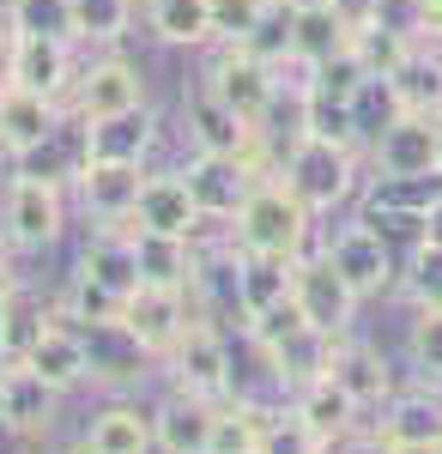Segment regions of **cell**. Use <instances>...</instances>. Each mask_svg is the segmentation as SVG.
<instances>
[{"instance_id":"1","label":"cell","mask_w":442,"mask_h":454,"mask_svg":"<svg viewBox=\"0 0 442 454\" xmlns=\"http://www.w3.org/2000/svg\"><path fill=\"white\" fill-rule=\"evenodd\" d=\"M249 333H255V346L267 351V370L272 382H285L291 394L304 382H315V376H328V364H334V333H321L315 321H309L304 309H297V297H285L279 309L255 315L249 321Z\"/></svg>"},{"instance_id":"2","label":"cell","mask_w":442,"mask_h":454,"mask_svg":"<svg viewBox=\"0 0 442 454\" xmlns=\"http://www.w3.org/2000/svg\"><path fill=\"white\" fill-rule=\"evenodd\" d=\"M358 145H340V140H315V134H291L285 158H279V182L304 200L315 218L321 212L345 207L358 194Z\"/></svg>"},{"instance_id":"3","label":"cell","mask_w":442,"mask_h":454,"mask_svg":"<svg viewBox=\"0 0 442 454\" xmlns=\"http://www.w3.org/2000/svg\"><path fill=\"white\" fill-rule=\"evenodd\" d=\"M309 231H315V212L279 182V176H267L249 200H242V212L231 218V243L237 248H255V254H304L309 248Z\"/></svg>"},{"instance_id":"4","label":"cell","mask_w":442,"mask_h":454,"mask_svg":"<svg viewBox=\"0 0 442 454\" xmlns=\"http://www.w3.org/2000/svg\"><path fill=\"white\" fill-rule=\"evenodd\" d=\"M182 182H188V194H194V207H201V218H218V224H231L242 212V200L267 182V176H279L267 164V158H231V152H194L188 164H182Z\"/></svg>"},{"instance_id":"5","label":"cell","mask_w":442,"mask_h":454,"mask_svg":"<svg viewBox=\"0 0 442 454\" xmlns=\"http://www.w3.org/2000/svg\"><path fill=\"white\" fill-rule=\"evenodd\" d=\"M201 85L225 109H237L249 128H261V134H267L272 109H279V73H272L267 61L242 55L237 43H212V61H206V79H201Z\"/></svg>"},{"instance_id":"6","label":"cell","mask_w":442,"mask_h":454,"mask_svg":"<svg viewBox=\"0 0 442 454\" xmlns=\"http://www.w3.org/2000/svg\"><path fill=\"white\" fill-rule=\"evenodd\" d=\"M67 231V194H61V182H43V176H19L6 182V194H0V237L12 248H49L55 237Z\"/></svg>"},{"instance_id":"7","label":"cell","mask_w":442,"mask_h":454,"mask_svg":"<svg viewBox=\"0 0 442 454\" xmlns=\"http://www.w3.org/2000/svg\"><path fill=\"white\" fill-rule=\"evenodd\" d=\"M146 104V73L128 61V55H98L85 61L79 79H73V98H67V115L73 121H103V115H122V109H139Z\"/></svg>"},{"instance_id":"8","label":"cell","mask_w":442,"mask_h":454,"mask_svg":"<svg viewBox=\"0 0 442 454\" xmlns=\"http://www.w3.org/2000/svg\"><path fill=\"white\" fill-rule=\"evenodd\" d=\"M321 254H328L334 273L358 291V303H364V297H382V291L394 285V243H388L382 231H370L364 218L340 224V231L321 243Z\"/></svg>"},{"instance_id":"9","label":"cell","mask_w":442,"mask_h":454,"mask_svg":"<svg viewBox=\"0 0 442 454\" xmlns=\"http://www.w3.org/2000/svg\"><path fill=\"white\" fill-rule=\"evenodd\" d=\"M182 115H188V134H194V152H231V158H267V134L249 128L237 109H225L206 85H194L182 98ZM279 170V158H267Z\"/></svg>"},{"instance_id":"10","label":"cell","mask_w":442,"mask_h":454,"mask_svg":"<svg viewBox=\"0 0 442 454\" xmlns=\"http://www.w3.org/2000/svg\"><path fill=\"white\" fill-rule=\"evenodd\" d=\"M364 164L375 176H437V115H394L364 145Z\"/></svg>"},{"instance_id":"11","label":"cell","mask_w":442,"mask_h":454,"mask_svg":"<svg viewBox=\"0 0 442 454\" xmlns=\"http://www.w3.org/2000/svg\"><path fill=\"white\" fill-rule=\"evenodd\" d=\"M291 297H297V309L321 327V333H334L345 340V327H351V315H358V291L334 273V261L315 248V254H297V279H291Z\"/></svg>"},{"instance_id":"12","label":"cell","mask_w":442,"mask_h":454,"mask_svg":"<svg viewBox=\"0 0 442 454\" xmlns=\"http://www.w3.org/2000/svg\"><path fill=\"white\" fill-rule=\"evenodd\" d=\"M170 370H176V387L206 394V400L231 387V346H225V333L212 327V315H194V321H188V333L170 346Z\"/></svg>"},{"instance_id":"13","label":"cell","mask_w":442,"mask_h":454,"mask_svg":"<svg viewBox=\"0 0 442 454\" xmlns=\"http://www.w3.org/2000/svg\"><path fill=\"white\" fill-rule=\"evenodd\" d=\"M73 188H79L85 218H98V231H128L139 188H146V164H85Z\"/></svg>"},{"instance_id":"14","label":"cell","mask_w":442,"mask_h":454,"mask_svg":"<svg viewBox=\"0 0 442 454\" xmlns=\"http://www.w3.org/2000/svg\"><path fill=\"white\" fill-rule=\"evenodd\" d=\"M19 364H31L36 376L49 387H73L91 376V351H85V327H73V315H49L43 327H36V340L25 346V357Z\"/></svg>"},{"instance_id":"15","label":"cell","mask_w":442,"mask_h":454,"mask_svg":"<svg viewBox=\"0 0 442 454\" xmlns=\"http://www.w3.org/2000/svg\"><path fill=\"white\" fill-rule=\"evenodd\" d=\"M85 128V164H146L158 145V115L152 104L103 115V121H79Z\"/></svg>"},{"instance_id":"16","label":"cell","mask_w":442,"mask_h":454,"mask_svg":"<svg viewBox=\"0 0 442 454\" xmlns=\"http://www.w3.org/2000/svg\"><path fill=\"white\" fill-rule=\"evenodd\" d=\"M201 309H188V291H164V285H139L134 297H128V315H122V327L134 333L146 351H164L188 333V321Z\"/></svg>"},{"instance_id":"17","label":"cell","mask_w":442,"mask_h":454,"mask_svg":"<svg viewBox=\"0 0 442 454\" xmlns=\"http://www.w3.org/2000/svg\"><path fill=\"white\" fill-rule=\"evenodd\" d=\"M61 121H67V104H55L43 91H25V85H6V98H0V158L36 152Z\"/></svg>"},{"instance_id":"18","label":"cell","mask_w":442,"mask_h":454,"mask_svg":"<svg viewBox=\"0 0 442 454\" xmlns=\"http://www.w3.org/2000/svg\"><path fill=\"white\" fill-rule=\"evenodd\" d=\"M73 49L79 43H55V36H19V49H12V85H25V91H43V98H55V104H67L73 98Z\"/></svg>"},{"instance_id":"19","label":"cell","mask_w":442,"mask_h":454,"mask_svg":"<svg viewBox=\"0 0 442 454\" xmlns=\"http://www.w3.org/2000/svg\"><path fill=\"white\" fill-rule=\"evenodd\" d=\"M212 424H218V406H212L206 394L176 387L170 400L152 412V442L164 454H206L212 449Z\"/></svg>"},{"instance_id":"20","label":"cell","mask_w":442,"mask_h":454,"mask_svg":"<svg viewBox=\"0 0 442 454\" xmlns=\"http://www.w3.org/2000/svg\"><path fill=\"white\" fill-rule=\"evenodd\" d=\"M206 218L188 194V182L176 170H146V188H139V207H134V231H164V237H194Z\"/></svg>"},{"instance_id":"21","label":"cell","mask_w":442,"mask_h":454,"mask_svg":"<svg viewBox=\"0 0 442 454\" xmlns=\"http://www.w3.org/2000/svg\"><path fill=\"white\" fill-rule=\"evenodd\" d=\"M231 254H237V309L249 321L291 297V279H297L291 254H255V248H237V243H231Z\"/></svg>"},{"instance_id":"22","label":"cell","mask_w":442,"mask_h":454,"mask_svg":"<svg viewBox=\"0 0 442 454\" xmlns=\"http://www.w3.org/2000/svg\"><path fill=\"white\" fill-rule=\"evenodd\" d=\"M134 254H139V285H164V291H194V273H201L194 237L134 231Z\"/></svg>"},{"instance_id":"23","label":"cell","mask_w":442,"mask_h":454,"mask_svg":"<svg viewBox=\"0 0 442 454\" xmlns=\"http://www.w3.org/2000/svg\"><path fill=\"white\" fill-rule=\"evenodd\" d=\"M351 49V19L340 6H309V12H291V61L304 67H321Z\"/></svg>"},{"instance_id":"24","label":"cell","mask_w":442,"mask_h":454,"mask_svg":"<svg viewBox=\"0 0 442 454\" xmlns=\"http://www.w3.org/2000/svg\"><path fill=\"white\" fill-rule=\"evenodd\" d=\"M328 376L358 400V406H382L388 394H394V376H388V357L375 346H358V340H340L334 346V364H328Z\"/></svg>"},{"instance_id":"25","label":"cell","mask_w":442,"mask_h":454,"mask_svg":"<svg viewBox=\"0 0 442 454\" xmlns=\"http://www.w3.org/2000/svg\"><path fill=\"white\" fill-rule=\"evenodd\" d=\"M146 31L170 49H212V0H146Z\"/></svg>"},{"instance_id":"26","label":"cell","mask_w":442,"mask_h":454,"mask_svg":"<svg viewBox=\"0 0 442 454\" xmlns=\"http://www.w3.org/2000/svg\"><path fill=\"white\" fill-rule=\"evenodd\" d=\"M79 273L85 279L109 285V291H122V297H134L139 291V254H134V224L128 231H98L85 254H79Z\"/></svg>"},{"instance_id":"27","label":"cell","mask_w":442,"mask_h":454,"mask_svg":"<svg viewBox=\"0 0 442 454\" xmlns=\"http://www.w3.org/2000/svg\"><path fill=\"white\" fill-rule=\"evenodd\" d=\"M85 351H91V376L98 382H139L146 376V357H152L122 321H98L85 333Z\"/></svg>"},{"instance_id":"28","label":"cell","mask_w":442,"mask_h":454,"mask_svg":"<svg viewBox=\"0 0 442 454\" xmlns=\"http://www.w3.org/2000/svg\"><path fill=\"white\" fill-rule=\"evenodd\" d=\"M388 85H394V98H400L406 115H442V49L437 43H418Z\"/></svg>"},{"instance_id":"29","label":"cell","mask_w":442,"mask_h":454,"mask_svg":"<svg viewBox=\"0 0 442 454\" xmlns=\"http://www.w3.org/2000/svg\"><path fill=\"white\" fill-rule=\"evenodd\" d=\"M297 412L309 419V430H315V436H328V442H345L364 406H358V400H351V394H345L334 376H315V382L297 387Z\"/></svg>"},{"instance_id":"30","label":"cell","mask_w":442,"mask_h":454,"mask_svg":"<svg viewBox=\"0 0 442 454\" xmlns=\"http://www.w3.org/2000/svg\"><path fill=\"white\" fill-rule=\"evenodd\" d=\"M152 419L139 412V406H103L91 430H85V442L79 454H152Z\"/></svg>"},{"instance_id":"31","label":"cell","mask_w":442,"mask_h":454,"mask_svg":"<svg viewBox=\"0 0 442 454\" xmlns=\"http://www.w3.org/2000/svg\"><path fill=\"white\" fill-rule=\"evenodd\" d=\"M55 400H61V387H49L31 364H12L6 370V430H25V436L49 430Z\"/></svg>"},{"instance_id":"32","label":"cell","mask_w":442,"mask_h":454,"mask_svg":"<svg viewBox=\"0 0 442 454\" xmlns=\"http://www.w3.org/2000/svg\"><path fill=\"white\" fill-rule=\"evenodd\" d=\"M382 436L394 449H430V442H442V400H430V394H400L388 406V419H382Z\"/></svg>"},{"instance_id":"33","label":"cell","mask_w":442,"mask_h":454,"mask_svg":"<svg viewBox=\"0 0 442 454\" xmlns=\"http://www.w3.org/2000/svg\"><path fill=\"white\" fill-rule=\"evenodd\" d=\"M134 19H139V0H73V31L85 49H115L134 31Z\"/></svg>"},{"instance_id":"34","label":"cell","mask_w":442,"mask_h":454,"mask_svg":"<svg viewBox=\"0 0 442 454\" xmlns=\"http://www.w3.org/2000/svg\"><path fill=\"white\" fill-rule=\"evenodd\" d=\"M0 19H6L19 36L79 43V31H73V0H0Z\"/></svg>"},{"instance_id":"35","label":"cell","mask_w":442,"mask_h":454,"mask_svg":"<svg viewBox=\"0 0 442 454\" xmlns=\"http://www.w3.org/2000/svg\"><path fill=\"white\" fill-rule=\"evenodd\" d=\"M267 406H255V400H237V406H225L218 424H212V449L206 454H255L261 449V430H267Z\"/></svg>"},{"instance_id":"36","label":"cell","mask_w":442,"mask_h":454,"mask_svg":"<svg viewBox=\"0 0 442 454\" xmlns=\"http://www.w3.org/2000/svg\"><path fill=\"white\" fill-rule=\"evenodd\" d=\"M412 49H418V43H406V36H394V31H382V25H358V31H351V55L364 61V73H370V79H394Z\"/></svg>"},{"instance_id":"37","label":"cell","mask_w":442,"mask_h":454,"mask_svg":"<svg viewBox=\"0 0 442 454\" xmlns=\"http://www.w3.org/2000/svg\"><path fill=\"white\" fill-rule=\"evenodd\" d=\"M328 449H334V442L315 436L297 406H291V412H272L267 430H261V454H328Z\"/></svg>"},{"instance_id":"38","label":"cell","mask_w":442,"mask_h":454,"mask_svg":"<svg viewBox=\"0 0 442 454\" xmlns=\"http://www.w3.org/2000/svg\"><path fill=\"white\" fill-rule=\"evenodd\" d=\"M67 315H73V321H85V327H98V321H122V315H128V297L109 291V285H98V279H85V273H73Z\"/></svg>"},{"instance_id":"39","label":"cell","mask_w":442,"mask_h":454,"mask_svg":"<svg viewBox=\"0 0 442 454\" xmlns=\"http://www.w3.org/2000/svg\"><path fill=\"white\" fill-rule=\"evenodd\" d=\"M242 55H255V61H267V67H279V61H291V12L272 0L267 12H261V25L237 43Z\"/></svg>"},{"instance_id":"40","label":"cell","mask_w":442,"mask_h":454,"mask_svg":"<svg viewBox=\"0 0 442 454\" xmlns=\"http://www.w3.org/2000/svg\"><path fill=\"white\" fill-rule=\"evenodd\" d=\"M394 115H406V109H400V98H394V85H388V79H364V91L351 98V121H358V140L370 145L375 134H382V128L394 121Z\"/></svg>"},{"instance_id":"41","label":"cell","mask_w":442,"mask_h":454,"mask_svg":"<svg viewBox=\"0 0 442 454\" xmlns=\"http://www.w3.org/2000/svg\"><path fill=\"white\" fill-rule=\"evenodd\" d=\"M406 297L418 309H442V243H430V237L406 261Z\"/></svg>"},{"instance_id":"42","label":"cell","mask_w":442,"mask_h":454,"mask_svg":"<svg viewBox=\"0 0 442 454\" xmlns=\"http://www.w3.org/2000/svg\"><path fill=\"white\" fill-rule=\"evenodd\" d=\"M364 25H382V31L406 36V43H424V0H370Z\"/></svg>"},{"instance_id":"43","label":"cell","mask_w":442,"mask_h":454,"mask_svg":"<svg viewBox=\"0 0 442 454\" xmlns=\"http://www.w3.org/2000/svg\"><path fill=\"white\" fill-rule=\"evenodd\" d=\"M267 6L272 0H212V31H218V43H242V36L261 25Z\"/></svg>"},{"instance_id":"44","label":"cell","mask_w":442,"mask_h":454,"mask_svg":"<svg viewBox=\"0 0 442 454\" xmlns=\"http://www.w3.org/2000/svg\"><path fill=\"white\" fill-rule=\"evenodd\" d=\"M412 357L424 376H442V309H418L412 321Z\"/></svg>"},{"instance_id":"45","label":"cell","mask_w":442,"mask_h":454,"mask_svg":"<svg viewBox=\"0 0 442 454\" xmlns=\"http://www.w3.org/2000/svg\"><path fill=\"white\" fill-rule=\"evenodd\" d=\"M340 454H394V442H388L382 430H375V436H345Z\"/></svg>"},{"instance_id":"46","label":"cell","mask_w":442,"mask_h":454,"mask_svg":"<svg viewBox=\"0 0 442 454\" xmlns=\"http://www.w3.org/2000/svg\"><path fill=\"white\" fill-rule=\"evenodd\" d=\"M12 49H19V31L0 19V85H12Z\"/></svg>"},{"instance_id":"47","label":"cell","mask_w":442,"mask_h":454,"mask_svg":"<svg viewBox=\"0 0 442 454\" xmlns=\"http://www.w3.org/2000/svg\"><path fill=\"white\" fill-rule=\"evenodd\" d=\"M424 43L442 49V0H424Z\"/></svg>"},{"instance_id":"48","label":"cell","mask_w":442,"mask_h":454,"mask_svg":"<svg viewBox=\"0 0 442 454\" xmlns=\"http://www.w3.org/2000/svg\"><path fill=\"white\" fill-rule=\"evenodd\" d=\"M0 291H19V273H12V243L0 237Z\"/></svg>"},{"instance_id":"49","label":"cell","mask_w":442,"mask_h":454,"mask_svg":"<svg viewBox=\"0 0 442 454\" xmlns=\"http://www.w3.org/2000/svg\"><path fill=\"white\" fill-rule=\"evenodd\" d=\"M424 224H430V243H442V194H437V207L424 212Z\"/></svg>"},{"instance_id":"50","label":"cell","mask_w":442,"mask_h":454,"mask_svg":"<svg viewBox=\"0 0 442 454\" xmlns=\"http://www.w3.org/2000/svg\"><path fill=\"white\" fill-rule=\"evenodd\" d=\"M285 12H309V6H334V0H279Z\"/></svg>"},{"instance_id":"51","label":"cell","mask_w":442,"mask_h":454,"mask_svg":"<svg viewBox=\"0 0 442 454\" xmlns=\"http://www.w3.org/2000/svg\"><path fill=\"white\" fill-rule=\"evenodd\" d=\"M0 424H6V370H0Z\"/></svg>"},{"instance_id":"52","label":"cell","mask_w":442,"mask_h":454,"mask_svg":"<svg viewBox=\"0 0 442 454\" xmlns=\"http://www.w3.org/2000/svg\"><path fill=\"white\" fill-rule=\"evenodd\" d=\"M394 454H442V442H430V449H394Z\"/></svg>"},{"instance_id":"53","label":"cell","mask_w":442,"mask_h":454,"mask_svg":"<svg viewBox=\"0 0 442 454\" xmlns=\"http://www.w3.org/2000/svg\"><path fill=\"white\" fill-rule=\"evenodd\" d=\"M437 164H442V115H437Z\"/></svg>"},{"instance_id":"54","label":"cell","mask_w":442,"mask_h":454,"mask_svg":"<svg viewBox=\"0 0 442 454\" xmlns=\"http://www.w3.org/2000/svg\"><path fill=\"white\" fill-rule=\"evenodd\" d=\"M0 98H6V85H0Z\"/></svg>"},{"instance_id":"55","label":"cell","mask_w":442,"mask_h":454,"mask_svg":"<svg viewBox=\"0 0 442 454\" xmlns=\"http://www.w3.org/2000/svg\"><path fill=\"white\" fill-rule=\"evenodd\" d=\"M255 454H261V449H255Z\"/></svg>"}]
</instances>
